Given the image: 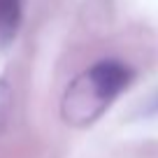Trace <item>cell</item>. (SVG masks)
<instances>
[{
	"mask_svg": "<svg viewBox=\"0 0 158 158\" xmlns=\"http://www.w3.org/2000/svg\"><path fill=\"white\" fill-rule=\"evenodd\" d=\"M128 65L121 60H98L74 77L60 100V116L68 126L84 128L98 121L121 91L130 84Z\"/></svg>",
	"mask_w": 158,
	"mask_h": 158,
	"instance_id": "1",
	"label": "cell"
},
{
	"mask_svg": "<svg viewBox=\"0 0 158 158\" xmlns=\"http://www.w3.org/2000/svg\"><path fill=\"white\" fill-rule=\"evenodd\" d=\"M21 21V0H0V40H10Z\"/></svg>",
	"mask_w": 158,
	"mask_h": 158,
	"instance_id": "2",
	"label": "cell"
},
{
	"mask_svg": "<svg viewBox=\"0 0 158 158\" xmlns=\"http://www.w3.org/2000/svg\"><path fill=\"white\" fill-rule=\"evenodd\" d=\"M12 86L7 84L5 79H0V130L5 128L7 123V116H10V109H12Z\"/></svg>",
	"mask_w": 158,
	"mask_h": 158,
	"instance_id": "3",
	"label": "cell"
}]
</instances>
